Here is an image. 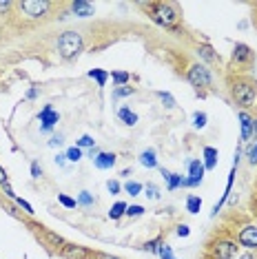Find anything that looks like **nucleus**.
Masks as SVG:
<instances>
[{
  "mask_svg": "<svg viewBox=\"0 0 257 259\" xmlns=\"http://www.w3.org/2000/svg\"><path fill=\"white\" fill-rule=\"evenodd\" d=\"M233 98L239 107L244 109H257V82L250 78H235L231 84Z\"/></svg>",
  "mask_w": 257,
  "mask_h": 259,
  "instance_id": "obj_1",
  "label": "nucleus"
},
{
  "mask_svg": "<svg viewBox=\"0 0 257 259\" xmlns=\"http://www.w3.org/2000/svg\"><path fill=\"white\" fill-rule=\"evenodd\" d=\"M82 51V36L78 31H64L60 38H58V54H60L64 60H71Z\"/></svg>",
  "mask_w": 257,
  "mask_h": 259,
  "instance_id": "obj_2",
  "label": "nucleus"
},
{
  "mask_svg": "<svg viewBox=\"0 0 257 259\" xmlns=\"http://www.w3.org/2000/svg\"><path fill=\"white\" fill-rule=\"evenodd\" d=\"M151 18H153L157 25L171 29L180 22V14L171 3H155V5H151Z\"/></svg>",
  "mask_w": 257,
  "mask_h": 259,
  "instance_id": "obj_3",
  "label": "nucleus"
},
{
  "mask_svg": "<svg viewBox=\"0 0 257 259\" xmlns=\"http://www.w3.org/2000/svg\"><path fill=\"white\" fill-rule=\"evenodd\" d=\"M186 80H189L195 89H206V87H211V82H213L208 69L200 62H193L191 67L186 69Z\"/></svg>",
  "mask_w": 257,
  "mask_h": 259,
  "instance_id": "obj_4",
  "label": "nucleus"
},
{
  "mask_svg": "<svg viewBox=\"0 0 257 259\" xmlns=\"http://www.w3.org/2000/svg\"><path fill=\"white\" fill-rule=\"evenodd\" d=\"M49 9H51V5L45 3V0H22L20 3V11L27 18H42Z\"/></svg>",
  "mask_w": 257,
  "mask_h": 259,
  "instance_id": "obj_5",
  "label": "nucleus"
},
{
  "mask_svg": "<svg viewBox=\"0 0 257 259\" xmlns=\"http://www.w3.org/2000/svg\"><path fill=\"white\" fill-rule=\"evenodd\" d=\"M38 120L42 122V124H40V131L49 133L51 128H54V126L58 124L60 115H58V111H54V107H51V104H45L42 111H40V115H38Z\"/></svg>",
  "mask_w": 257,
  "mask_h": 259,
  "instance_id": "obj_6",
  "label": "nucleus"
},
{
  "mask_svg": "<svg viewBox=\"0 0 257 259\" xmlns=\"http://www.w3.org/2000/svg\"><path fill=\"white\" fill-rule=\"evenodd\" d=\"M237 255V244L231 239H222L213 246V257L215 259H233Z\"/></svg>",
  "mask_w": 257,
  "mask_h": 259,
  "instance_id": "obj_7",
  "label": "nucleus"
},
{
  "mask_svg": "<svg viewBox=\"0 0 257 259\" xmlns=\"http://www.w3.org/2000/svg\"><path fill=\"white\" fill-rule=\"evenodd\" d=\"M204 164L202 160H191L189 162V178H184V186H197L204 180Z\"/></svg>",
  "mask_w": 257,
  "mask_h": 259,
  "instance_id": "obj_8",
  "label": "nucleus"
},
{
  "mask_svg": "<svg viewBox=\"0 0 257 259\" xmlns=\"http://www.w3.org/2000/svg\"><path fill=\"white\" fill-rule=\"evenodd\" d=\"M237 241H239V246H244V248H248V250L257 248V226L255 224L244 226L242 231H239V235H237Z\"/></svg>",
  "mask_w": 257,
  "mask_h": 259,
  "instance_id": "obj_9",
  "label": "nucleus"
},
{
  "mask_svg": "<svg viewBox=\"0 0 257 259\" xmlns=\"http://www.w3.org/2000/svg\"><path fill=\"white\" fill-rule=\"evenodd\" d=\"M62 257L64 259H91L93 252L89 248H84V246H78V244H64Z\"/></svg>",
  "mask_w": 257,
  "mask_h": 259,
  "instance_id": "obj_10",
  "label": "nucleus"
},
{
  "mask_svg": "<svg viewBox=\"0 0 257 259\" xmlns=\"http://www.w3.org/2000/svg\"><path fill=\"white\" fill-rule=\"evenodd\" d=\"M255 58L253 54V49H250L248 45H244V42H237L235 47H233V62H237V64H246L250 62Z\"/></svg>",
  "mask_w": 257,
  "mask_h": 259,
  "instance_id": "obj_11",
  "label": "nucleus"
},
{
  "mask_svg": "<svg viewBox=\"0 0 257 259\" xmlns=\"http://www.w3.org/2000/svg\"><path fill=\"white\" fill-rule=\"evenodd\" d=\"M239 124H242V140L244 142H248V140L255 138V120L246 113V111L239 113Z\"/></svg>",
  "mask_w": 257,
  "mask_h": 259,
  "instance_id": "obj_12",
  "label": "nucleus"
},
{
  "mask_svg": "<svg viewBox=\"0 0 257 259\" xmlns=\"http://www.w3.org/2000/svg\"><path fill=\"white\" fill-rule=\"evenodd\" d=\"M71 14L78 16V18H91L96 14V7L87 0H75V3H71Z\"/></svg>",
  "mask_w": 257,
  "mask_h": 259,
  "instance_id": "obj_13",
  "label": "nucleus"
},
{
  "mask_svg": "<svg viewBox=\"0 0 257 259\" xmlns=\"http://www.w3.org/2000/svg\"><path fill=\"white\" fill-rule=\"evenodd\" d=\"M115 162H118V155H115V153H109V151H100L96 157H93V164H96L98 168H102V170L113 168Z\"/></svg>",
  "mask_w": 257,
  "mask_h": 259,
  "instance_id": "obj_14",
  "label": "nucleus"
},
{
  "mask_svg": "<svg viewBox=\"0 0 257 259\" xmlns=\"http://www.w3.org/2000/svg\"><path fill=\"white\" fill-rule=\"evenodd\" d=\"M218 157H220V153H218V149H213V146H206L204 149V168L206 170H213L215 166H218Z\"/></svg>",
  "mask_w": 257,
  "mask_h": 259,
  "instance_id": "obj_15",
  "label": "nucleus"
},
{
  "mask_svg": "<svg viewBox=\"0 0 257 259\" xmlns=\"http://www.w3.org/2000/svg\"><path fill=\"white\" fill-rule=\"evenodd\" d=\"M162 175H164V180H166V188H168V191H175L178 186H184V178H182V175L171 173V170H166V168H162Z\"/></svg>",
  "mask_w": 257,
  "mask_h": 259,
  "instance_id": "obj_16",
  "label": "nucleus"
},
{
  "mask_svg": "<svg viewBox=\"0 0 257 259\" xmlns=\"http://www.w3.org/2000/svg\"><path fill=\"white\" fill-rule=\"evenodd\" d=\"M140 164L147 168H155L157 166V157H155V151L153 149H147L140 153Z\"/></svg>",
  "mask_w": 257,
  "mask_h": 259,
  "instance_id": "obj_17",
  "label": "nucleus"
},
{
  "mask_svg": "<svg viewBox=\"0 0 257 259\" xmlns=\"http://www.w3.org/2000/svg\"><path fill=\"white\" fill-rule=\"evenodd\" d=\"M118 117H120L122 122H124L126 126H136V124H138V115L133 113V111L128 109V107H122V109L118 111Z\"/></svg>",
  "mask_w": 257,
  "mask_h": 259,
  "instance_id": "obj_18",
  "label": "nucleus"
},
{
  "mask_svg": "<svg viewBox=\"0 0 257 259\" xmlns=\"http://www.w3.org/2000/svg\"><path fill=\"white\" fill-rule=\"evenodd\" d=\"M87 75L96 80V82H98V87H104V84H107V80H109V75H111V73H109V71H104V69H91V71L87 73Z\"/></svg>",
  "mask_w": 257,
  "mask_h": 259,
  "instance_id": "obj_19",
  "label": "nucleus"
},
{
  "mask_svg": "<svg viewBox=\"0 0 257 259\" xmlns=\"http://www.w3.org/2000/svg\"><path fill=\"white\" fill-rule=\"evenodd\" d=\"M200 208H202V199L197 197V195H189L186 197V210H189L191 215H197L200 213Z\"/></svg>",
  "mask_w": 257,
  "mask_h": 259,
  "instance_id": "obj_20",
  "label": "nucleus"
},
{
  "mask_svg": "<svg viewBox=\"0 0 257 259\" xmlns=\"http://www.w3.org/2000/svg\"><path fill=\"white\" fill-rule=\"evenodd\" d=\"M122 215H126V204L124 202H115L113 206H111V210H109V217L111 220H120Z\"/></svg>",
  "mask_w": 257,
  "mask_h": 259,
  "instance_id": "obj_21",
  "label": "nucleus"
},
{
  "mask_svg": "<svg viewBox=\"0 0 257 259\" xmlns=\"http://www.w3.org/2000/svg\"><path fill=\"white\" fill-rule=\"evenodd\" d=\"M197 54H200L206 62H215V60H218V54H215V51H213L208 45H202L200 49H197Z\"/></svg>",
  "mask_w": 257,
  "mask_h": 259,
  "instance_id": "obj_22",
  "label": "nucleus"
},
{
  "mask_svg": "<svg viewBox=\"0 0 257 259\" xmlns=\"http://www.w3.org/2000/svg\"><path fill=\"white\" fill-rule=\"evenodd\" d=\"M128 78H131V75H128L126 71H113V73H111V80H113L118 87H126Z\"/></svg>",
  "mask_w": 257,
  "mask_h": 259,
  "instance_id": "obj_23",
  "label": "nucleus"
},
{
  "mask_svg": "<svg viewBox=\"0 0 257 259\" xmlns=\"http://www.w3.org/2000/svg\"><path fill=\"white\" fill-rule=\"evenodd\" d=\"M206 120H208V115L204 113V111H195V113H193V126L195 128H204L206 126Z\"/></svg>",
  "mask_w": 257,
  "mask_h": 259,
  "instance_id": "obj_24",
  "label": "nucleus"
},
{
  "mask_svg": "<svg viewBox=\"0 0 257 259\" xmlns=\"http://www.w3.org/2000/svg\"><path fill=\"white\" fill-rule=\"evenodd\" d=\"M142 184H140V182H126V184H124V191L128 193V195H133V197H136V195H140V193H142Z\"/></svg>",
  "mask_w": 257,
  "mask_h": 259,
  "instance_id": "obj_25",
  "label": "nucleus"
},
{
  "mask_svg": "<svg viewBox=\"0 0 257 259\" xmlns=\"http://www.w3.org/2000/svg\"><path fill=\"white\" fill-rule=\"evenodd\" d=\"M67 160L69 162H80V160H82V149H78V146L67 149Z\"/></svg>",
  "mask_w": 257,
  "mask_h": 259,
  "instance_id": "obj_26",
  "label": "nucleus"
},
{
  "mask_svg": "<svg viewBox=\"0 0 257 259\" xmlns=\"http://www.w3.org/2000/svg\"><path fill=\"white\" fill-rule=\"evenodd\" d=\"M136 93V89L133 87H118V89L113 91V98L118 100V98H128V96H133Z\"/></svg>",
  "mask_w": 257,
  "mask_h": 259,
  "instance_id": "obj_27",
  "label": "nucleus"
},
{
  "mask_svg": "<svg viewBox=\"0 0 257 259\" xmlns=\"http://www.w3.org/2000/svg\"><path fill=\"white\" fill-rule=\"evenodd\" d=\"M58 202H60V204L64 206V208H75V204H78L73 197L64 195V193H58Z\"/></svg>",
  "mask_w": 257,
  "mask_h": 259,
  "instance_id": "obj_28",
  "label": "nucleus"
},
{
  "mask_svg": "<svg viewBox=\"0 0 257 259\" xmlns=\"http://www.w3.org/2000/svg\"><path fill=\"white\" fill-rule=\"evenodd\" d=\"M157 255H160L162 259H173L171 246H168V244H162V241H160V246H157Z\"/></svg>",
  "mask_w": 257,
  "mask_h": 259,
  "instance_id": "obj_29",
  "label": "nucleus"
},
{
  "mask_svg": "<svg viewBox=\"0 0 257 259\" xmlns=\"http://www.w3.org/2000/svg\"><path fill=\"white\" fill-rule=\"evenodd\" d=\"M96 146V140L91 138V135H82V138L78 140V149H93Z\"/></svg>",
  "mask_w": 257,
  "mask_h": 259,
  "instance_id": "obj_30",
  "label": "nucleus"
},
{
  "mask_svg": "<svg viewBox=\"0 0 257 259\" xmlns=\"http://www.w3.org/2000/svg\"><path fill=\"white\" fill-rule=\"evenodd\" d=\"M78 204H82V206H93V204H96V197H93L91 193L82 191V193H80V197H78Z\"/></svg>",
  "mask_w": 257,
  "mask_h": 259,
  "instance_id": "obj_31",
  "label": "nucleus"
},
{
  "mask_svg": "<svg viewBox=\"0 0 257 259\" xmlns=\"http://www.w3.org/2000/svg\"><path fill=\"white\" fill-rule=\"evenodd\" d=\"M160 98H162V102H164V107H166V109H173V107H175V98L171 96V93L160 91Z\"/></svg>",
  "mask_w": 257,
  "mask_h": 259,
  "instance_id": "obj_32",
  "label": "nucleus"
},
{
  "mask_svg": "<svg viewBox=\"0 0 257 259\" xmlns=\"http://www.w3.org/2000/svg\"><path fill=\"white\" fill-rule=\"evenodd\" d=\"M142 213H144V206H138V204L126 206V215H128V217H140Z\"/></svg>",
  "mask_w": 257,
  "mask_h": 259,
  "instance_id": "obj_33",
  "label": "nucleus"
},
{
  "mask_svg": "<svg viewBox=\"0 0 257 259\" xmlns=\"http://www.w3.org/2000/svg\"><path fill=\"white\" fill-rule=\"evenodd\" d=\"M107 191L111 193V195H118V193L122 191L120 182H118V180H109V182H107Z\"/></svg>",
  "mask_w": 257,
  "mask_h": 259,
  "instance_id": "obj_34",
  "label": "nucleus"
},
{
  "mask_svg": "<svg viewBox=\"0 0 257 259\" xmlns=\"http://www.w3.org/2000/svg\"><path fill=\"white\" fill-rule=\"evenodd\" d=\"M31 178H33V180H40V178H42V166H40L38 162H31Z\"/></svg>",
  "mask_w": 257,
  "mask_h": 259,
  "instance_id": "obj_35",
  "label": "nucleus"
},
{
  "mask_svg": "<svg viewBox=\"0 0 257 259\" xmlns=\"http://www.w3.org/2000/svg\"><path fill=\"white\" fill-rule=\"evenodd\" d=\"M16 202H18V206H20L22 210H25L27 215H33V208H31V204H29V202H25L22 197H16Z\"/></svg>",
  "mask_w": 257,
  "mask_h": 259,
  "instance_id": "obj_36",
  "label": "nucleus"
},
{
  "mask_svg": "<svg viewBox=\"0 0 257 259\" xmlns=\"http://www.w3.org/2000/svg\"><path fill=\"white\" fill-rule=\"evenodd\" d=\"M246 157H248V162H250V164H257V142L246 151Z\"/></svg>",
  "mask_w": 257,
  "mask_h": 259,
  "instance_id": "obj_37",
  "label": "nucleus"
},
{
  "mask_svg": "<svg viewBox=\"0 0 257 259\" xmlns=\"http://www.w3.org/2000/svg\"><path fill=\"white\" fill-rule=\"evenodd\" d=\"M157 246H160V239H151L144 244V250H149V252H155L157 255Z\"/></svg>",
  "mask_w": 257,
  "mask_h": 259,
  "instance_id": "obj_38",
  "label": "nucleus"
},
{
  "mask_svg": "<svg viewBox=\"0 0 257 259\" xmlns=\"http://www.w3.org/2000/svg\"><path fill=\"white\" fill-rule=\"evenodd\" d=\"M45 235H47V239H49V241H51V244H56V246H58V244H62V246H64V239H62V237H58V235H54V233H49V231H47Z\"/></svg>",
  "mask_w": 257,
  "mask_h": 259,
  "instance_id": "obj_39",
  "label": "nucleus"
},
{
  "mask_svg": "<svg viewBox=\"0 0 257 259\" xmlns=\"http://www.w3.org/2000/svg\"><path fill=\"white\" fill-rule=\"evenodd\" d=\"M175 233H178L180 237H189V235H191V228L186 226V224H180V226H178V231H175Z\"/></svg>",
  "mask_w": 257,
  "mask_h": 259,
  "instance_id": "obj_40",
  "label": "nucleus"
},
{
  "mask_svg": "<svg viewBox=\"0 0 257 259\" xmlns=\"http://www.w3.org/2000/svg\"><path fill=\"white\" fill-rule=\"evenodd\" d=\"M147 195L151 197V199H157V197H160V193H157V186L155 184H147Z\"/></svg>",
  "mask_w": 257,
  "mask_h": 259,
  "instance_id": "obj_41",
  "label": "nucleus"
},
{
  "mask_svg": "<svg viewBox=\"0 0 257 259\" xmlns=\"http://www.w3.org/2000/svg\"><path fill=\"white\" fill-rule=\"evenodd\" d=\"M5 184H9V178H7V173H5V168L0 166V186H5Z\"/></svg>",
  "mask_w": 257,
  "mask_h": 259,
  "instance_id": "obj_42",
  "label": "nucleus"
},
{
  "mask_svg": "<svg viewBox=\"0 0 257 259\" xmlns=\"http://www.w3.org/2000/svg\"><path fill=\"white\" fill-rule=\"evenodd\" d=\"M62 142H64L62 135H56V138H51V142H49V144H51V146H60Z\"/></svg>",
  "mask_w": 257,
  "mask_h": 259,
  "instance_id": "obj_43",
  "label": "nucleus"
},
{
  "mask_svg": "<svg viewBox=\"0 0 257 259\" xmlns=\"http://www.w3.org/2000/svg\"><path fill=\"white\" fill-rule=\"evenodd\" d=\"M96 259H120V257H115V255H109V252H98Z\"/></svg>",
  "mask_w": 257,
  "mask_h": 259,
  "instance_id": "obj_44",
  "label": "nucleus"
},
{
  "mask_svg": "<svg viewBox=\"0 0 257 259\" xmlns=\"http://www.w3.org/2000/svg\"><path fill=\"white\" fill-rule=\"evenodd\" d=\"M3 191H5V193H7V197H11V199H16V193H14V191H11V186H9V184H5V186H3Z\"/></svg>",
  "mask_w": 257,
  "mask_h": 259,
  "instance_id": "obj_45",
  "label": "nucleus"
},
{
  "mask_svg": "<svg viewBox=\"0 0 257 259\" xmlns=\"http://www.w3.org/2000/svg\"><path fill=\"white\" fill-rule=\"evenodd\" d=\"M11 7V3H9V0H0V11H7Z\"/></svg>",
  "mask_w": 257,
  "mask_h": 259,
  "instance_id": "obj_46",
  "label": "nucleus"
},
{
  "mask_svg": "<svg viewBox=\"0 0 257 259\" xmlns=\"http://www.w3.org/2000/svg\"><path fill=\"white\" fill-rule=\"evenodd\" d=\"M64 162H67V155H58V157H56V164H58V166H64Z\"/></svg>",
  "mask_w": 257,
  "mask_h": 259,
  "instance_id": "obj_47",
  "label": "nucleus"
},
{
  "mask_svg": "<svg viewBox=\"0 0 257 259\" xmlns=\"http://www.w3.org/2000/svg\"><path fill=\"white\" fill-rule=\"evenodd\" d=\"M36 96H38V89H29V91H27V98H29V100L36 98Z\"/></svg>",
  "mask_w": 257,
  "mask_h": 259,
  "instance_id": "obj_48",
  "label": "nucleus"
},
{
  "mask_svg": "<svg viewBox=\"0 0 257 259\" xmlns=\"http://www.w3.org/2000/svg\"><path fill=\"white\" fill-rule=\"evenodd\" d=\"M255 133H257V117H255Z\"/></svg>",
  "mask_w": 257,
  "mask_h": 259,
  "instance_id": "obj_49",
  "label": "nucleus"
},
{
  "mask_svg": "<svg viewBox=\"0 0 257 259\" xmlns=\"http://www.w3.org/2000/svg\"><path fill=\"white\" fill-rule=\"evenodd\" d=\"M173 259H175V257H173Z\"/></svg>",
  "mask_w": 257,
  "mask_h": 259,
  "instance_id": "obj_50",
  "label": "nucleus"
}]
</instances>
